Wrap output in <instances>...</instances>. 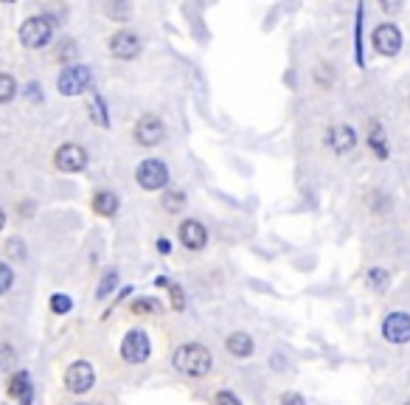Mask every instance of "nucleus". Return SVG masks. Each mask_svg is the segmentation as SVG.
I'll list each match as a JSON object with an SVG mask.
<instances>
[{
  "label": "nucleus",
  "instance_id": "34",
  "mask_svg": "<svg viewBox=\"0 0 410 405\" xmlns=\"http://www.w3.org/2000/svg\"><path fill=\"white\" fill-rule=\"evenodd\" d=\"M79 405H84V403H79Z\"/></svg>",
  "mask_w": 410,
  "mask_h": 405
},
{
  "label": "nucleus",
  "instance_id": "20",
  "mask_svg": "<svg viewBox=\"0 0 410 405\" xmlns=\"http://www.w3.org/2000/svg\"><path fill=\"white\" fill-rule=\"evenodd\" d=\"M186 206V197H183V192H169L164 197V209L166 211H180Z\"/></svg>",
  "mask_w": 410,
  "mask_h": 405
},
{
  "label": "nucleus",
  "instance_id": "13",
  "mask_svg": "<svg viewBox=\"0 0 410 405\" xmlns=\"http://www.w3.org/2000/svg\"><path fill=\"white\" fill-rule=\"evenodd\" d=\"M354 144H357V135H354V130L348 124H340V127L329 130V147L334 152H348Z\"/></svg>",
  "mask_w": 410,
  "mask_h": 405
},
{
  "label": "nucleus",
  "instance_id": "30",
  "mask_svg": "<svg viewBox=\"0 0 410 405\" xmlns=\"http://www.w3.org/2000/svg\"><path fill=\"white\" fill-rule=\"evenodd\" d=\"M104 11H107V14H113V17H115V14H127V6H121V9H115V6H107V9H104Z\"/></svg>",
  "mask_w": 410,
  "mask_h": 405
},
{
  "label": "nucleus",
  "instance_id": "7",
  "mask_svg": "<svg viewBox=\"0 0 410 405\" xmlns=\"http://www.w3.org/2000/svg\"><path fill=\"white\" fill-rule=\"evenodd\" d=\"M374 48H377L382 57L399 54V48H402V34H399V28H397L394 23L377 26V28H374Z\"/></svg>",
  "mask_w": 410,
  "mask_h": 405
},
{
  "label": "nucleus",
  "instance_id": "8",
  "mask_svg": "<svg viewBox=\"0 0 410 405\" xmlns=\"http://www.w3.org/2000/svg\"><path fill=\"white\" fill-rule=\"evenodd\" d=\"M382 338L388 343H408L410 340V313H391L385 321H382Z\"/></svg>",
  "mask_w": 410,
  "mask_h": 405
},
{
  "label": "nucleus",
  "instance_id": "1",
  "mask_svg": "<svg viewBox=\"0 0 410 405\" xmlns=\"http://www.w3.org/2000/svg\"><path fill=\"white\" fill-rule=\"evenodd\" d=\"M174 366H177V372H183V375L203 377V375L211 372L214 357H211V352H208L205 346H200V343H186V346H180V349L174 352Z\"/></svg>",
  "mask_w": 410,
  "mask_h": 405
},
{
  "label": "nucleus",
  "instance_id": "14",
  "mask_svg": "<svg viewBox=\"0 0 410 405\" xmlns=\"http://www.w3.org/2000/svg\"><path fill=\"white\" fill-rule=\"evenodd\" d=\"M8 394L17 397L20 405H31V383H28V375L25 372H17L8 383Z\"/></svg>",
  "mask_w": 410,
  "mask_h": 405
},
{
  "label": "nucleus",
  "instance_id": "27",
  "mask_svg": "<svg viewBox=\"0 0 410 405\" xmlns=\"http://www.w3.org/2000/svg\"><path fill=\"white\" fill-rule=\"evenodd\" d=\"M217 405H242V403H239L237 394H231V392H220V394H217Z\"/></svg>",
  "mask_w": 410,
  "mask_h": 405
},
{
  "label": "nucleus",
  "instance_id": "29",
  "mask_svg": "<svg viewBox=\"0 0 410 405\" xmlns=\"http://www.w3.org/2000/svg\"><path fill=\"white\" fill-rule=\"evenodd\" d=\"M62 45H65V48L59 51V57H62V60H68V57H74V54H76V48H74V43H62Z\"/></svg>",
  "mask_w": 410,
  "mask_h": 405
},
{
  "label": "nucleus",
  "instance_id": "28",
  "mask_svg": "<svg viewBox=\"0 0 410 405\" xmlns=\"http://www.w3.org/2000/svg\"><path fill=\"white\" fill-rule=\"evenodd\" d=\"M171 299H174V310H183V293H180V287H171Z\"/></svg>",
  "mask_w": 410,
  "mask_h": 405
},
{
  "label": "nucleus",
  "instance_id": "4",
  "mask_svg": "<svg viewBox=\"0 0 410 405\" xmlns=\"http://www.w3.org/2000/svg\"><path fill=\"white\" fill-rule=\"evenodd\" d=\"M149 338H147V332H141V329H132V332H127V338H124V343H121V357L127 360V363H144L147 357H149Z\"/></svg>",
  "mask_w": 410,
  "mask_h": 405
},
{
  "label": "nucleus",
  "instance_id": "22",
  "mask_svg": "<svg viewBox=\"0 0 410 405\" xmlns=\"http://www.w3.org/2000/svg\"><path fill=\"white\" fill-rule=\"evenodd\" d=\"M132 310H135L138 316H144V313H158V310H161V304H158L155 299H138V301L132 304Z\"/></svg>",
  "mask_w": 410,
  "mask_h": 405
},
{
  "label": "nucleus",
  "instance_id": "32",
  "mask_svg": "<svg viewBox=\"0 0 410 405\" xmlns=\"http://www.w3.org/2000/svg\"><path fill=\"white\" fill-rule=\"evenodd\" d=\"M3 223H6V217H3V209H0V228H3Z\"/></svg>",
  "mask_w": 410,
  "mask_h": 405
},
{
  "label": "nucleus",
  "instance_id": "3",
  "mask_svg": "<svg viewBox=\"0 0 410 405\" xmlns=\"http://www.w3.org/2000/svg\"><path fill=\"white\" fill-rule=\"evenodd\" d=\"M135 177H138V183H141L147 192H158V189H164L166 183H169V169H166V163L149 158V161H144L138 166Z\"/></svg>",
  "mask_w": 410,
  "mask_h": 405
},
{
  "label": "nucleus",
  "instance_id": "16",
  "mask_svg": "<svg viewBox=\"0 0 410 405\" xmlns=\"http://www.w3.org/2000/svg\"><path fill=\"white\" fill-rule=\"evenodd\" d=\"M225 346H228V352H231L234 357H250V355H253V338H250L247 332H234Z\"/></svg>",
  "mask_w": 410,
  "mask_h": 405
},
{
  "label": "nucleus",
  "instance_id": "6",
  "mask_svg": "<svg viewBox=\"0 0 410 405\" xmlns=\"http://www.w3.org/2000/svg\"><path fill=\"white\" fill-rule=\"evenodd\" d=\"M54 163H57L59 172L74 174V172H82L84 166H87V152H84V147H79V144H62V147L54 152Z\"/></svg>",
  "mask_w": 410,
  "mask_h": 405
},
{
  "label": "nucleus",
  "instance_id": "5",
  "mask_svg": "<svg viewBox=\"0 0 410 405\" xmlns=\"http://www.w3.org/2000/svg\"><path fill=\"white\" fill-rule=\"evenodd\" d=\"M59 93L62 96H79L87 90V84H90V71L84 68V65H68V68H62V74H59Z\"/></svg>",
  "mask_w": 410,
  "mask_h": 405
},
{
  "label": "nucleus",
  "instance_id": "19",
  "mask_svg": "<svg viewBox=\"0 0 410 405\" xmlns=\"http://www.w3.org/2000/svg\"><path fill=\"white\" fill-rule=\"evenodd\" d=\"M115 282H118V273H115V270H107L104 279H101V284H98V299H107V296L113 293Z\"/></svg>",
  "mask_w": 410,
  "mask_h": 405
},
{
  "label": "nucleus",
  "instance_id": "33",
  "mask_svg": "<svg viewBox=\"0 0 410 405\" xmlns=\"http://www.w3.org/2000/svg\"><path fill=\"white\" fill-rule=\"evenodd\" d=\"M405 405H410V403H405Z\"/></svg>",
  "mask_w": 410,
  "mask_h": 405
},
{
  "label": "nucleus",
  "instance_id": "2",
  "mask_svg": "<svg viewBox=\"0 0 410 405\" xmlns=\"http://www.w3.org/2000/svg\"><path fill=\"white\" fill-rule=\"evenodd\" d=\"M51 34H54V26L48 17H28L23 26H20V43L25 48H45L51 43Z\"/></svg>",
  "mask_w": 410,
  "mask_h": 405
},
{
  "label": "nucleus",
  "instance_id": "23",
  "mask_svg": "<svg viewBox=\"0 0 410 405\" xmlns=\"http://www.w3.org/2000/svg\"><path fill=\"white\" fill-rule=\"evenodd\" d=\"M11 284H14V270H11L8 265H3V262H0V296H3V293H8V287H11Z\"/></svg>",
  "mask_w": 410,
  "mask_h": 405
},
{
  "label": "nucleus",
  "instance_id": "10",
  "mask_svg": "<svg viewBox=\"0 0 410 405\" xmlns=\"http://www.w3.org/2000/svg\"><path fill=\"white\" fill-rule=\"evenodd\" d=\"M161 138H164V121L158 116H144L135 124V141L141 147H155L161 144Z\"/></svg>",
  "mask_w": 410,
  "mask_h": 405
},
{
  "label": "nucleus",
  "instance_id": "18",
  "mask_svg": "<svg viewBox=\"0 0 410 405\" xmlns=\"http://www.w3.org/2000/svg\"><path fill=\"white\" fill-rule=\"evenodd\" d=\"M17 96V82L8 74H0V104H8Z\"/></svg>",
  "mask_w": 410,
  "mask_h": 405
},
{
  "label": "nucleus",
  "instance_id": "17",
  "mask_svg": "<svg viewBox=\"0 0 410 405\" xmlns=\"http://www.w3.org/2000/svg\"><path fill=\"white\" fill-rule=\"evenodd\" d=\"M382 138H385V135H382V130H380V124L374 121V124H371V135H368V144L374 147V152H377L380 158H385V155H388V144H385Z\"/></svg>",
  "mask_w": 410,
  "mask_h": 405
},
{
  "label": "nucleus",
  "instance_id": "15",
  "mask_svg": "<svg viewBox=\"0 0 410 405\" xmlns=\"http://www.w3.org/2000/svg\"><path fill=\"white\" fill-rule=\"evenodd\" d=\"M93 211L101 217H113L118 211V197L113 192H96L93 194Z\"/></svg>",
  "mask_w": 410,
  "mask_h": 405
},
{
  "label": "nucleus",
  "instance_id": "31",
  "mask_svg": "<svg viewBox=\"0 0 410 405\" xmlns=\"http://www.w3.org/2000/svg\"><path fill=\"white\" fill-rule=\"evenodd\" d=\"M158 250H161V253H169V250H171L169 240H158Z\"/></svg>",
  "mask_w": 410,
  "mask_h": 405
},
{
  "label": "nucleus",
  "instance_id": "26",
  "mask_svg": "<svg viewBox=\"0 0 410 405\" xmlns=\"http://www.w3.org/2000/svg\"><path fill=\"white\" fill-rule=\"evenodd\" d=\"M281 405H307V400L295 392H287V394H281Z\"/></svg>",
  "mask_w": 410,
  "mask_h": 405
},
{
  "label": "nucleus",
  "instance_id": "25",
  "mask_svg": "<svg viewBox=\"0 0 410 405\" xmlns=\"http://www.w3.org/2000/svg\"><path fill=\"white\" fill-rule=\"evenodd\" d=\"M14 366V349L8 343L0 346V369H11Z\"/></svg>",
  "mask_w": 410,
  "mask_h": 405
},
{
  "label": "nucleus",
  "instance_id": "11",
  "mask_svg": "<svg viewBox=\"0 0 410 405\" xmlns=\"http://www.w3.org/2000/svg\"><path fill=\"white\" fill-rule=\"evenodd\" d=\"M141 51V40L132 34V31H115L110 37V54L118 57V60H132L138 57Z\"/></svg>",
  "mask_w": 410,
  "mask_h": 405
},
{
  "label": "nucleus",
  "instance_id": "9",
  "mask_svg": "<svg viewBox=\"0 0 410 405\" xmlns=\"http://www.w3.org/2000/svg\"><path fill=\"white\" fill-rule=\"evenodd\" d=\"M93 383H96V372H93V366H90L87 360L74 363V366L65 372V386H68V392H74V394H84L87 389H93Z\"/></svg>",
  "mask_w": 410,
  "mask_h": 405
},
{
  "label": "nucleus",
  "instance_id": "12",
  "mask_svg": "<svg viewBox=\"0 0 410 405\" xmlns=\"http://www.w3.org/2000/svg\"><path fill=\"white\" fill-rule=\"evenodd\" d=\"M180 240L188 250H203L208 243V234H205V226H200L197 220H186L180 226Z\"/></svg>",
  "mask_w": 410,
  "mask_h": 405
},
{
  "label": "nucleus",
  "instance_id": "21",
  "mask_svg": "<svg viewBox=\"0 0 410 405\" xmlns=\"http://www.w3.org/2000/svg\"><path fill=\"white\" fill-rule=\"evenodd\" d=\"M71 307H74V301H71L68 296H62V293L51 299V310H54L57 316H62V313H71Z\"/></svg>",
  "mask_w": 410,
  "mask_h": 405
},
{
  "label": "nucleus",
  "instance_id": "24",
  "mask_svg": "<svg viewBox=\"0 0 410 405\" xmlns=\"http://www.w3.org/2000/svg\"><path fill=\"white\" fill-rule=\"evenodd\" d=\"M368 282H371L374 287H385V284H388V273H385L382 267H371V270H368Z\"/></svg>",
  "mask_w": 410,
  "mask_h": 405
}]
</instances>
